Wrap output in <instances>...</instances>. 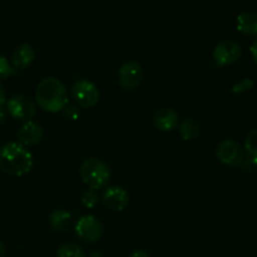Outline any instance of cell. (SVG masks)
<instances>
[{
  "instance_id": "d6986e66",
  "label": "cell",
  "mask_w": 257,
  "mask_h": 257,
  "mask_svg": "<svg viewBox=\"0 0 257 257\" xmlns=\"http://www.w3.org/2000/svg\"><path fill=\"white\" fill-rule=\"evenodd\" d=\"M80 201H82L84 207L94 208L98 205V202H99V195H98L95 190L89 188V190L83 191L82 196H80Z\"/></svg>"
},
{
  "instance_id": "ba28073f",
  "label": "cell",
  "mask_w": 257,
  "mask_h": 257,
  "mask_svg": "<svg viewBox=\"0 0 257 257\" xmlns=\"http://www.w3.org/2000/svg\"><path fill=\"white\" fill-rule=\"evenodd\" d=\"M75 232L78 237L87 242H95L103 233V225L95 216H82L75 223Z\"/></svg>"
},
{
  "instance_id": "5bb4252c",
  "label": "cell",
  "mask_w": 257,
  "mask_h": 257,
  "mask_svg": "<svg viewBox=\"0 0 257 257\" xmlns=\"http://www.w3.org/2000/svg\"><path fill=\"white\" fill-rule=\"evenodd\" d=\"M236 27L247 35L257 34V14L252 12H242L237 15Z\"/></svg>"
},
{
  "instance_id": "7c38bea8",
  "label": "cell",
  "mask_w": 257,
  "mask_h": 257,
  "mask_svg": "<svg viewBox=\"0 0 257 257\" xmlns=\"http://www.w3.org/2000/svg\"><path fill=\"white\" fill-rule=\"evenodd\" d=\"M43 138V128L38 123L29 120L23 123L22 127L18 131V141L23 146L37 145Z\"/></svg>"
},
{
  "instance_id": "d4e9b609",
  "label": "cell",
  "mask_w": 257,
  "mask_h": 257,
  "mask_svg": "<svg viewBox=\"0 0 257 257\" xmlns=\"http://www.w3.org/2000/svg\"><path fill=\"white\" fill-rule=\"evenodd\" d=\"M250 52H251V54H252V58L255 59V62L257 63V38L253 40L252 44H251Z\"/></svg>"
},
{
  "instance_id": "8992f818",
  "label": "cell",
  "mask_w": 257,
  "mask_h": 257,
  "mask_svg": "<svg viewBox=\"0 0 257 257\" xmlns=\"http://www.w3.org/2000/svg\"><path fill=\"white\" fill-rule=\"evenodd\" d=\"M8 112L15 119L22 120V122H29L33 119L37 112L35 103L30 98L25 95H14L10 98L7 103Z\"/></svg>"
},
{
  "instance_id": "3957f363",
  "label": "cell",
  "mask_w": 257,
  "mask_h": 257,
  "mask_svg": "<svg viewBox=\"0 0 257 257\" xmlns=\"http://www.w3.org/2000/svg\"><path fill=\"white\" fill-rule=\"evenodd\" d=\"M80 177L92 190H100L108 185L110 180V170L104 161L90 157L83 161L79 168Z\"/></svg>"
},
{
  "instance_id": "ffe728a7",
  "label": "cell",
  "mask_w": 257,
  "mask_h": 257,
  "mask_svg": "<svg viewBox=\"0 0 257 257\" xmlns=\"http://www.w3.org/2000/svg\"><path fill=\"white\" fill-rule=\"evenodd\" d=\"M253 85H255V83H253V80L251 79V78H243L242 80H240V82L236 83L235 85H232L231 92L232 93L245 92V90H250Z\"/></svg>"
},
{
  "instance_id": "7402d4cb",
  "label": "cell",
  "mask_w": 257,
  "mask_h": 257,
  "mask_svg": "<svg viewBox=\"0 0 257 257\" xmlns=\"http://www.w3.org/2000/svg\"><path fill=\"white\" fill-rule=\"evenodd\" d=\"M64 115L70 120H75L79 115V112H78V108L74 107V105H67L64 108Z\"/></svg>"
},
{
  "instance_id": "9c48e42d",
  "label": "cell",
  "mask_w": 257,
  "mask_h": 257,
  "mask_svg": "<svg viewBox=\"0 0 257 257\" xmlns=\"http://www.w3.org/2000/svg\"><path fill=\"white\" fill-rule=\"evenodd\" d=\"M241 45L236 40H221L213 49V59L220 65L232 64L241 57Z\"/></svg>"
},
{
  "instance_id": "5b68a950",
  "label": "cell",
  "mask_w": 257,
  "mask_h": 257,
  "mask_svg": "<svg viewBox=\"0 0 257 257\" xmlns=\"http://www.w3.org/2000/svg\"><path fill=\"white\" fill-rule=\"evenodd\" d=\"M216 156L221 162L228 166H238L243 162L242 147L232 138L222 140L216 146Z\"/></svg>"
},
{
  "instance_id": "e0dca14e",
  "label": "cell",
  "mask_w": 257,
  "mask_h": 257,
  "mask_svg": "<svg viewBox=\"0 0 257 257\" xmlns=\"http://www.w3.org/2000/svg\"><path fill=\"white\" fill-rule=\"evenodd\" d=\"M245 150L250 162L257 165V128H253L246 136Z\"/></svg>"
},
{
  "instance_id": "4fadbf2b",
  "label": "cell",
  "mask_w": 257,
  "mask_h": 257,
  "mask_svg": "<svg viewBox=\"0 0 257 257\" xmlns=\"http://www.w3.org/2000/svg\"><path fill=\"white\" fill-rule=\"evenodd\" d=\"M35 58V50L29 43H20L12 53V63L17 69H25L33 63Z\"/></svg>"
},
{
  "instance_id": "30bf717a",
  "label": "cell",
  "mask_w": 257,
  "mask_h": 257,
  "mask_svg": "<svg viewBox=\"0 0 257 257\" xmlns=\"http://www.w3.org/2000/svg\"><path fill=\"white\" fill-rule=\"evenodd\" d=\"M103 201L110 210L122 211L130 202V195L120 186H109L103 193Z\"/></svg>"
},
{
  "instance_id": "8fae6325",
  "label": "cell",
  "mask_w": 257,
  "mask_h": 257,
  "mask_svg": "<svg viewBox=\"0 0 257 257\" xmlns=\"http://www.w3.org/2000/svg\"><path fill=\"white\" fill-rule=\"evenodd\" d=\"M153 124L162 132H168V131L175 130L178 125V113L171 107L158 108L153 113Z\"/></svg>"
},
{
  "instance_id": "9a60e30c",
  "label": "cell",
  "mask_w": 257,
  "mask_h": 257,
  "mask_svg": "<svg viewBox=\"0 0 257 257\" xmlns=\"http://www.w3.org/2000/svg\"><path fill=\"white\" fill-rule=\"evenodd\" d=\"M72 221V213L64 208H58V210L52 211V213L49 215V225L57 231L67 230Z\"/></svg>"
},
{
  "instance_id": "2e32d148",
  "label": "cell",
  "mask_w": 257,
  "mask_h": 257,
  "mask_svg": "<svg viewBox=\"0 0 257 257\" xmlns=\"http://www.w3.org/2000/svg\"><path fill=\"white\" fill-rule=\"evenodd\" d=\"M178 131H180V135L182 136L183 140L191 141L200 135L201 127L195 119H185L178 125Z\"/></svg>"
},
{
  "instance_id": "6da1fadb",
  "label": "cell",
  "mask_w": 257,
  "mask_h": 257,
  "mask_svg": "<svg viewBox=\"0 0 257 257\" xmlns=\"http://www.w3.org/2000/svg\"><path fill=\"white\" fill-rule=\"evenodd\" d=\"M38 104L47 112L63 110L68 105V93L64 83L55 77H47L38 84L35 89Z\"/></svg>"
},
{
  "instance_id": "cb8c5ba5",
  "label": "cell",
  "mask_w": 257,
  "mask_h": 257,
  "mask_svg": "<svg viewBox=\"0 0 257 257\" xmlns=\"http://www.w3.org/2000/svg\"><path fill=\"white\" fill-rule=\"evenodd\" d=\"M5 100H7V93H5L4 85L0 84V108H3Z\"/></svg>"
},
{
  "instance_id": "83f0119b",
  "label": "cell",
  "mask_w": 257,
  "mask_h": 257,
  "mask_svg": "<svg viewBox=\"0 0 257 257\" xmlns=\"http://www.w3.org/2000/svg\"><path fill=\"white\" fill-rule=\"evenodd\" d=\"M89 257H104V256H103V253L100 252V251H93V252L89 255Z\"/></svg>"
},
{
  "instance_id": "44dd1931",
  "label": "cell",
  "mask_w": 257,
  "mask_h": 257,
  "mask_svg": "<svg viewBox=\"0 0 257 257\" xmlns=\"http://www.w3.org/2000/svg\"><path fill=\"white\" fill-rule=\"evenodd\" d=\"M13 72V68L10 65V63L8 62L7 58L4 55L0 54V79H4V78L9 77Z\"/></svg>"
},
{
  "instance_id": "603a6c76",
  "label": "cell",
  "mask_w": 257,
  "mask_h": 257,
  "mask_svg": "<svg viewBox=\"0 0 257 257\" xmlns=\"http://www.w3.org/2000/svg\"><path fill=\"white\" fill-rule=\"evenodd\" d=\"M130 257H150V255L145 250H142V248H137V250H135L131 253Z\"/></svg>"
},
{
  "instance_id": "52a82bcc",
  "label": "cell",
  "mask_w": 257,
  "mask_h": 257,
  "mask_svg": "<svg viewBox=\"0 0 257 257\" xmlns=\"http://www.w3.org/2000/svg\"><path fill=\"white\" fill-rule=\"evenodd\" d=\"M143 78V68L136 60H127L118 70V80L125 90H133L141 84Z\"/></svg>"
},
{
  "instance_id": "ac0fdd59",
  "label": "cell",
  "mask_w": 257,
  "mask_h": 257,
  "mask_svg": "<svg viewBox=\"0 0 257 257\" xmlns=\"http://www.w3.org/2000/svg\"><path fill=\"white\" fill-rule=\"evenodd\" d=\"M57 257H85L84 251L75 243H64L57 251Z\"/></svg>"
},
{
  "instance_id": "277c9868",
  "label": "cell",
  "mask_w": 257,
  "mask_h": 257,
  "mask_svg": "<svg viewBox=\"0 0 257 257\" xmlns=\"http://www.w3.org/2000/svg\"><path fill=\"white\" fill-rule=\"evenodd\" d=\"M72 97L82 107H93L99 100V89L88 79L78 80L72 87Z\"/></svg>"
},
{
  "instance_id": "7a4b0ae2",
  "label": "cell",
  "mask_w": 257,
  "mask_h": 257,
  "mask_svg": "<svg viewBox=\"0 0 257 257\" xmlns=\"http://www.w3.org/2000/svg\"><path fill=\"white\" fill-rule=\"evenodd\" d=\"M33 155L19 142H7L0 147V168L13 176H23L33 167Z\"/></svg>"
},
{
  "instance_id": "4316f807",
  "label": "cell",
  "mask_w": 257,
  "mask_h": 257,
  "mask_svg": "<svg viewBox=\"0 0 257 257\" xmlns=\"http://www.w3.org/2000/svg\"><path fill=\"white\" fill-rule=\"evenodd\" d=\"M5 255V245L0 241V257H4Z\"/></svg>"
},
{
  "instance_id": "484cf974",
  "label": "cell",
  "mask_w": 257,
  "mask_h": 257,
  "mask_svg": "<svg viewBox=\"0 0 257 257\" xmlns=\"http://www.w3.org/2000/svg\"><path fill=\"white\" fill-rule=\"evenodd\" d=\"M5 117H7V114H5L4 108H0V124H2V123L4 122Z\"/></svg>"
}]
</instances>
